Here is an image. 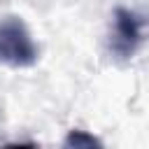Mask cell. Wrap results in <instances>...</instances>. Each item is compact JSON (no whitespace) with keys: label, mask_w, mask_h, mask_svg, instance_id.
<instances>
[{"label":"cell","mask_w":149,"mask_h":149,"mask_svg":"<svg viewBox=\"0 0 149 149\" xmlns=\"http://www.w3.org/2000/svg\"><path fill=\"white\" fill-rule=\"evenodd\" d=\"M40 58V49L19 16L0 19V65L33 68Z\"/></svg>","instance_id":"obj_1"},{"label":"cell","mask_w":149,"mask_h":149,"mask_svg":"<svg viewBox=\"0 0 149 149\" xmlns=\"http://www.w3.org/2000/svg\"><path fill=\"white\" fill-rule=\"evenodd\" d=\"M142 16L128 7H116L109 30V54L119 61H128L135 56L140 42H142Z\"/></svg>","instance_id":"obj_2"},{"label":"cell","mask_w":149,"mask_h":149,"mask_svg":"<svg viewBox=\"0 0 149 149\" xmlns=\"http://www.w3.org/2000/svg\"><path fill=\"white\" fill-rule=\"evenodd\" d=\"M63 147H74V149H79V147H102V142L86 130H70L63 140Z\"/></svg>","instance_id":"obj_3"}]
</instances>
